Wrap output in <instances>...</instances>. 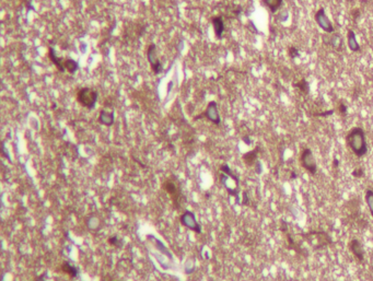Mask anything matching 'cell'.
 <instances>
[{
  "label": "cell",
  "instance_id": "6da1fadb",
  "mask_svg": "<svg viewBox=\"0 0 373 281\" xmlns=\"http://www.w3.org/2000/svg\"><path fill=\"white\" fill-rule=\"evenodd\" d=\"M346 143L349 149L358 158H362L368 153V143L366 131L361 127H353L346 135Z\"/></svg>",
  "mask_w": 373,
  "mask_h": 281
},
{
  "label": "cell",
  "instance_id": "7a4b0ae2",
  "mask_svg": "<svg viewBox=\"0 0 373 281\" xmlns=\"http://www.w3.org/2000/svg\"><path fill=\"white\" fill-rule=\"evenodd\" d=\"M99 98L98 91L92 88H82L77 93V101L88 109H93L95 107Z\"/></svg>",
  "mask_w": 373,
  "mask_h": 281
},
{
  "label": "cell",
  "instance_id": "3957f363",
  "mask_svg": "<svg viewBox=\"0 0 373 281\" xmlns=\"http://www.w3.org/2000/svg\"><path fill=\"white\" fill-rule=\"evenodd\" d=\"M300 163L301 166L305 169L306 172L310 173L311 175H315L317 172V164H316L315 158L313 156L312 150L309 148L303 149L300 156Z\"/></svg>",
  "mask_w": 373,
  "mask_h": 281
},
{
  "label": "cell",
  "instance_id": "277c9868",
  "mask_svg": "<svg viewBox=\"0 0 373 281\" xmlns=\"http://www.w3.org/2000/svg\"><path fill=\"white\" fill-rule=\"evenodd\" d=\"M162 187H163V189L171 196L172 200H173V203H174L175 209H178V208H180V200H181V198H182V191H181L180 184H178L177 182H174V180H168L163 183Z\"/></svg>",
  "mask_w": 373,
  "mask_h": 281
},
{
  "label": "cell",
  "instance_id": "5b68a950",
  "mask_svg": "<svg viewBox=\"0 0 373 281\" xmlns=\"http://www.w3.org/2000/svg\"><path fill=\"white\" fill-rule=\"evenodd\" d=\"M204 117L208 119L209 122H211L212 124H215V125H220V124H221V117H220V114H219L217 102H215V101L209 102L208 105H207L206 111L202 113V114H200V115L196 116L195 120H197V119H199V118H204Z\"/></svg>",
  "mask_w": 373,
  "mask_h": 281
},
{
  "label": "cell",
  "instance_id": "8992f818",
  "mask_svg": "<svg viewBox=\"0 0 373 281\" xmlns=\"http://www.w3.org/2000/svg\"><path fill=\"white\" fill-rule=\"evenodd\" d=\"M180 221H181V223L183 224L184 227H186L187 229H189V230L194 231L195 233H197V234L202 233V225L197 222L195 214L192 212V211H189V210L184 211V212L181 214V217H180Z\"/></svg>",
  "mask_w": 373,
  "mask_h": 281
},
{
  "label": "cell",
  "instance_id": "52a82bcc",
  "mask_svg": "<svg viewBox=\"0 0 373 281\" xmlns=\"http://www.w3.org/2000/svg\"><path fill=\"white\" fill-rule=\"evenodd\" d=\"M314 19H315V22L316 24L319 25L321 29H322L325 33H334L335 32V29H334V25L332 23V21L328 19V17L326 15V12H325V9L324 8H319V10L316 11L315 15H314Z\"/></svg>",
  "mask_w": 373,
  "mask_h": 281
},
{
  "label": "cell",
  "instance_id": "ba28073f",
  "mask_svg": "<svg viewBox=\"0 0 373 281\" xmlns=\"http://www.w3.org/2000/svg\"><path fill=\"white\" fill-rule=\"evenodd\" d=\"M147 58H148V61L150 66H151V69L154 75H159V73H161L162 71V65L159 60L158 56H157V47H155L154 44H151L149 45L148 49H147Z\"/></svg>",
  "mask_w": 373,
  "mask_h": 281
},
{
  "label": "cell",
  "instance_id": "9c48e42d",
  "mask_svg": "<svg viewBox=\"0 0 373 281\" xmlns=\"http://www.w3.org/2000/svg\"><path fill=\"white\" fill-rule=\"evenodd\" d=\"M322 40H323V43L325 45L332 46V47L337 49V51H340L341 47H343V38L340 37L339 34L330 35L328 33H326L322 36Z\"/></svg>",
  "mask_w": 373,
  "mask_h": 281
},
{
  "label": "cell",
  "instance_id": "30bf717a",
  "mask_svg": "<svg viewBox=\"0 0 373 281\" xmlns=\"http://www.w3.org/2000/svg\"><path fill=\"white\" fill-rule=\"evenodd\" d=\"M349 248L353 256L359 261H363L364 259V251H363V245L358 238H352L349 243Z\"/></svg>",
  "mask_w": 373,
  "mask_h": 281
},
{
  "label": "cell",
  "instance_id": "8fae6325",
  "mask_svg": "<svg viewBox=\"0 0 373 281\" xmlns=\"http://www.w3.org/2000/svg\"><path fill=\"white\" fill-rule=\"evenodd\" d=\"M211 22H212V26H213V31H215L216 37L219 38V40H221L222 35H223V32H224V22H223V19H222V17H220V15L213 17L211 19Z\"/></svg>",
  "mask_w": 373,
  "mask_h": 281
},
{
  "label": "cell",
  "instance_id": "7c38bea8",
  "mask_svg": "<svg viewBox=\"0 0 373 281\" xmlns=\"http://www.w3.org/2000/svg\"><path fill=\"white\" fill-rule=\"evenodd\" d=\"M347 43H348V47L350 48V51L353 53H359L361 51V46L359 45L358 41L356 37V33L352 30H348V34H347Z\"/></svg>",
  "mask_w": 373,
  "mask_h": 281
},
{
  "label": "cell",
  "instance_id": "4fadbf2b",
  "mask_svg": "<svg viewBox=\"0 0 373 281\" xmlns=\"http://www.w3.org/2000/svg\"><path fill=\"white\" fill-rule=\"evenodd\" d=\"M48 55H49V58H51V62H53V64L57 67V69L59 70V71L60 72L66 71V68H65V60H63V58L57 57L55 48L49 47V49H48Z\"/></svg>",
  "mask_w": 373,
  "mask_h": 281
},
{
  "label": "cell",
  "instance_id": "5bb4252c",
  "mask_svg": "<svg viewBox=\"0 0 373 281\" xmlns=\"http://www.w3.org/2000/svg\"><path fill=\"white\" fill-rule=\"evenodd\" d=\"M258 151H259V147H256L254 150L249 151V152H246L243 154L242 159L246 165L253 166L254 164H256V162H257V156H258Z\"/></svg>",
  "mask_w": 373,
  "mask_h": 281
},
{
  "label": "cell",
  "instance_id": "9a60e30c",
  "mask_svg": "<svg viewBox=\"0 0 373 281\" xmlns=\"http://www.w3.org/2000/svg\"><path fill=\"white\" fill-rule=\"evenodd\" d=\"M114 113L113 112H106V111H101L99 115V123L104 126H112L114 124Z\"/></svg>",
  "mask_w": 373,
  "mask_h": 281
},
{
  "label": "cell",
  "instance_id": "2e32d148",
  "mask_svg": "<svg viewBox=\"0 0 373 281\" xmlns=\"http://www.w3.org/2000/svg\"><path fill=\"white\" fill-rule=\"evenodd\" d=\"M60 270L65 274H67L68 276H70L71 278H77V276L79 274V269L76 266H72L68 261H64L60 265Z\"/></svg>",
  "mask_w": 373,
  "mask_h": 281
},
{
  "label": "cell",
  "instance_id": "e0dca14e",
  "mask_svg": "<svg viewBox=\"0 0 373 281\" xmlns=\"http://www.w3.org/2000/svg\"><path fill=\"white\" fill-rule=\"evenodd\" d=\"M262 4L268 8L271 13H276L283 4V0H262Z\"/></svg>",
  "mask_w": 373,
  "mask_h": 281
},
{
  "label": "cell",
  "instance_id": "ac0fdd59",
  "mask_svg": "<svg viewBox=\"0 0 373 281\" xmlns=\"http://www.w3.org/2000/svg\"><path fill=\"white\" fill-rule=\"evenodd\" d=\"M293 87L296 89H299L300 92L303 93V95H308L310 93V83L306 81V79H302L299 82H294Z\"/></svg>",
  "mask_w": 373,
  "mask_h": 281
},
{
  "label": "cell",
  "instance_id": "d6986e66",
  "mask_svg": "<svg viewBox=\"0 0 373 281\" xmlns=\"http://www.w3.org/2000/svg\"><path fill=\"white\" fill-rule=\"evenodd\" d=\"M65 68H66V70L69 73L74 75V72L79 69V64L72 58H67V59H65Z\"/></svg>",
  "mask_w": 373,
  "mask_h": 281
},
{
  "label": "cell",
  "instance_id": "ffe728a7",
  "mask_svg": "<svg viewBox=\"0 0 373 281\" xmlns=\"http://www.w3.org/2000/svg\"><path fill=\"white\" fill-rule=\"evenodd\" d=\"M220 171H221L222 173H224L225 175H228L229 177H231L232 180H233L236 183V186L239 187V185H240V178H239V176H238V175H235L234 173L232 172V169H230V166H229L228 164H222V165L220 166Z\"/></svg>",
  "mask_w": 373,
  "mask_h": 281
},
{
  "label": "cell",
  "instance_id": "44dd1931",
  "mask_svg": "<svg viewBox=\"0 0 373 281\" xmlns=\"http://www.w3.org/2000/svg\"><path fill=\"white\" fill-rule=\"evenodd\" d=\"M366 206L369 208V211L371 216L373 218V190L372 189H366Z\"/></svg>",
  "mask_w": 373,
  "mask_h": 281
},
{
  "label": "cell",
  "instance_id": "7402d4cb",
  "mask_svg": "<svg viewBox=\"0 0 373 281\" xmlns=\"http://www.w3.org/2000/svg\"><path fill=\"white\" fill-rule=\"evenodd\" d=\"M288 53H289V56L291 58H292V59H296V58H299L300 57V51H299V49H298L296 47H294V46H291V47H289V51H288Z\"/></svg>",
  "mask_w": 373,
  "mask_h": 281
},
{
  "label": "cell",
  "instance_id": "603a6c76",
  "mask_svg": "<svg viewBox=\"0 0 373 281\" xmlns=\"http://www.w3.org/2000/svg\"><path fill=\"white\" fill-rule=\"evenodd\" d=\"M108 243L111 244L112 246H115V247H121V240H118L117 236L108 237Z\"/></svg>",
  "mask_w": 373,
  "mask_h": 281
},
{
  "label": "cell",
  "instance_id": "cb8c5ba5",
  "mask_svg": "<svg viewBox=\"0 0 373 281\" xmlns=\"http://www.w3.org/2000/svg\"><path fill=\"white\" fill-rule=\"evenodd\" d=\"M334 113H335V109H327V111H324V112L315 113L313 115L316 116V117H328V116L333 115Z\"/></svg>",
  "mask_w": 373,
  "mask_h": 281
},
{
  "label": "cell",
  "instance_id": "d4e9b609",
  "mask_svg": "<svg viewBox=\"0 0 373 281\" xmlns=\"http://www.w3.org/2000/svg\"><path fill=\"white\" fill-rule=\"evenodd\" d=\"M351 175H352L353 177H356V178H361V177L364 175V172H363L362 169H356L351 173Z\"/></svg>",
  "mask_w": 373,
  "mask_h": 281
},
{
  "label": "cell",
  "instance_id": "484cf974",
  "mask_svg": "<svg viewBox=\"0 0 373 281\" xmlns=\"http://www.w3.org/2000/svg\"><path fill=\"white\" fill-rule=\"evenodd\" d=\"M338 111H339L340 115L345 117V116L347 115V111H348V107H347L346 104H344V103H340V104H339V107H338Z\"/></svg>",
  "mask_w": 373,
  "mask_h": 281
},
{
  "label": "cell",
  "instance_id": "4316f807",
  "mask_svg": "<svg viewBox=\"0 0 373 281\" xmlns=\"http://www.w3.org/2000/svg\"><path fill=\"white\" fill-rule=\"evenodd\" d=\"M277 19H278L280 22H286L288 20V11H283L281 13L277 15Z\"/></svg>",
  "mask_w": 373,
  "mask_h": 281
},
{
  "label": "cell",
  "instance_id": "83f0119b",
  "mask_svg": "<svg viewBox=\"0 0 373 281\" xmlns=\"http://www.w3.org/2000/svg\"><path fill=\"white\" fill-rule=\"evenodd\" d=\"M249 203V197H247V193H246V191H244V193H243V201H242V205H246V206H247Z\"/></svg>",
  "mask_w": 373,
  "mask_h": 281
},
{
  "label": "cell",
  "instance_id": "f1b7e54d",
  "mask_svg": "<svg viewBox=\"0 0 373 281\" xmlns=\"http://www.w3.org/2000/svg\"><path fill=\"white\" fill-rule=\"evenodd\" d=\"M249 26H251V27H252V29H253V30H254V32H255L256 34H257V33H259V31L257 30V29H256L255 24H254V22H253V21H249Z\"/></svg>",
  "mask_w": 373,
  "mask_h": 281
},
{
  "label": "cell",
  "instance_id": "f546056e",
  "mask_svg": "<svg viewBox=\"0 0 373 281\" xmlns=\"http://www.w3.org/2000/svg\"><path fill=\"white\" fill-rule=\"evenodd\" d=\"M45 274H42L40 277L35 278V280H33V281H45Z\"/></svg>",
  "mask_w": 373,
  "mask_h": 281
},
{
  "label": "cell",
  "instance_id": "4dcf8cb0",
  "mask_svg": "<svg viewBox=\"0 0 373 281\" xmlns=\"http://www.w3.org/2000/svg\"><path fill=\"white\" fill-rule=\"evenodd\" d=\"M243 141H244V142L246 143V145H251V143H252V141H251V139L249 138V137H247V136H246V137H243Z\"/></svg>",
  "mask_w": 373,
  "mask_h": 281
},
{
  "label": "cell",
  "instance_id": "1f68e13d",
  "mask_svg": "<svg viewBox=\"0 0 373 281\" xmlns=\"http://www.w3.org/2000/svg\"><path fill=\"white\" fill-rule=\"evenodd\" d=\"M172 88H173V81H170V82H168V90H166V92H168V93H170V92H171V90H172Z\"/></svg>",
  "mask_w": 373,
  "mask_h": 281
},
{
  "label": "cell",
  "instance_id": "d6a6232c",
  "mask_svg": "<svg viewBox=\"0 0 373 281\" xmlns=\"http://www.w3.org/2000/svg\"><path fill=\"white\" fill-rule=\"evenodd\" d=\"M334 167H336V166H338L339 165V161H338V160L337 159H334Z\"/></svg>",
  "mask_w": 373,
  "mask_h": 281
}]
</instances>
